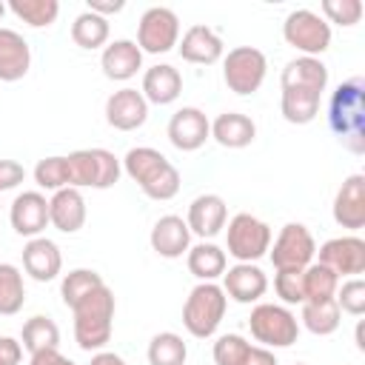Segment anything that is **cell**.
Instances as JSON below:
<instances>
[{"label":"cell","instance_id":"obj_1","mask_svg":"<svg viewBox=\"0 0 365 365\" xmlns=\"http://www.w3.org/2000/svg\"><path fill=\"white\" fill-rule=\"evenodd\" d=\"M328 125L351 154L365 151V80L362 77H348L331 91Z\"/></svg>","mask_w":365,"mask_h":365},{"label":"cell","instance_id":"obj_2","mask_svg":"<svg viewBox=\"0 0 365 365\" xmlns=\"http://www.w3.org/2000/svg\"><path fill=\"white\" fill-rule=\"evenodd\" d=\"M120 163H123V171L140 185V191H143L148 200L165 202V200L177 197L180 182H182V180H180V171H177V165H174L165 154H160L157 148H151V145L128 148Z\"/></svg>","mask_w":365,"mask_h":365},{"label":"cell","instance_id":"obj_3","mask_svg":"<svg viewBox=\"0 0 365 365\" xmlns=\"http://www.w3.org/2000/svg\"><path fill=\"white\" fill-rule=\"evenodd\" d=\"M114 311L117 299L108 285H100L88 297H83L71 314H74V342L83 351H103L111 339L114 328Z\"/></svg>","mask_w":365,"mask_h":365},{"label":"cell","instance_id":"obj_4","mask_svg":"<svg viewBox=\"0 0 365 365\" xmlns=\"http://www.w3.org/2000/svg\"><path fill=\"white\" fill-rule=\"evenodd\" d=\"M228 308V297L217 282H197L182 302V325L191 336L208 339L217 334Z\"/></svg>","mask_w":365,"mask_h":365},{"label":"cell","instance_id":"obj_5","mask_svg":"<svg viewBox=\"0 0 365 365\" xmlns=\"http://www.w3.org/2000/svg\"><path fill=\"white\" fill-rule=\"evenodd\" d=\"M248 328L262 348H288L299 336V319L288 305H277V302L254 305L248 317Z\"/></svg>","mask_w":365,"mask_h":365},{"label":"cell","instance_id":"obj_6","mask_svg":"<svg viewBox=\"0 0 365 365\" xmlns=\"http://www.w3.org/2000/svg\"><path fill=\"white\" fill-rule=\"evenodd\" d=\"M271 248V228L259 217L240 211L228 220L225 228V251L237 262H257Z\"/></svg>","mask_w":365,"mask_h":365},{"label":"cell","instance_id":"obj_7","mask_svg":"<svg viewBox=\"0 0 365 365\" xmlns=\"http://www.w3.org/2000/svg\"><path fill=\"white\" fill-rule=\"evenodd\" d=\"M265 74H268V60L254 46H237L228 54H222V80L240 97L259 91Z\"/></svg>","mask_w":365,"mask_h":365},{"label":"cell","instance_id":"obj_8","mask_svg":"<svg viewBox=\"0 0 365 365\" xmlns=\"http://www.w3.org/2000/svg\"><path fill=\"white\" fill-rule=\"evenodd\" d=\"M282 40L302 57H319L331 46V26L311 9H294L282 23Z\"/></svg>","mask_w":365,"mask_h":365},{"label":"cell","instance_id":"obj_9","mask_svg":"<svg viewBox=\"0 0 365 365\" xmlns=\"http://www.w3.org/2000/svg\"><path fill=\"white\" fill-rule=\"evenodd\" d=\"M268 257L277 271H302L314 262L317 257V242L314 234L302 222H285L268 248Z\"/></svg>","mask_w":365,"mask_h":365},{"label":"cell","instance_id":"obj_10","mask_svg":"<svg viewBox=\"0 0 365 365\" xmlns=\"http://www.w3.org/2000/svg\"><path fill=\"white\" fill-rule=\"evenodd\" d=\"M180 43V17L165 6H151L137 23V46L143 54H165Z\"/></svg>","mask_w":365,"mask_h":365},{"label":"cell","instance_id":"obj_11","mask_svg":"<svg viewBox=\"0 0 365 365\" xmlns=\"http://www.w3.org/2000/svg\"><path fill=\"white\" fill-rule=\"evenodd\" d=\"M317 262L331 268L336 277H359L365 271V240L356 234L334 237L317 248Z\"/></svg>","mask_w":365,"mask_h":365},{"label":"cell","instance_id":"obj_12","mask_svg":"<svg viewBox=\"0 0 365 365\" xmlns=\"http://www.w3.org/2000/svg\"><path fill=\"white\" fill-rule=\"evenodd\" d=\"M165 134L177 151H197L211 137V120L197 106H182L180 111L171 114Z\"/></svg>","mask_w":365,"mask_h":365},{"label":"cell","instance_id":"obj_13","mask_svg":"<svg viewBox=\"0 0 365 365\" xmlns=\"http://www.w3.org/2000/svg\"><path fill=\"white\" fill-rule=\"evenodd\" d=\"M334 222L348 231H359L365 225V174H351L334 194L331 205Z\"/></svg>","mask_w":365,"mask_h":365},{"label":"cell","instance_id":"obj_14","mask_svg":"<svg viewBox=\"0 0 365 365\" xmlns=\"http://www.w3.org/2000/svg\"><path fill=\"white\" fill-rule=\"evenodd\" d=\"M228 299L240 302V305H251V302H259L268 291V277L259 265L254 262H237L231 268H225L222 274V285Z\"/></svg>","mask_w":365,"mask_h":365},{"label":"cell","instance_id":"obj_15","mask_svg":"<svg viewBox=\"0 0 365 365\" xmlns=\"http://www.w3.org/2000/svg\"><path fill=\"white\" fill-rule=\"evenodd\" d=\"M145 120H148V103L137 88L125 86V88L108 94V100H106V123L111 128L137 131L140 125H145Z\"/></svg>","mask_w":365,"mask_h":365},{"label":"cell","instance_id":"obj_16","mask_svg":"<svg viewBox=\"0 0 365 365\" xmlns=\"http://www.w3.org/2000/svg\"><path fill=\"white\" fill-rule=\"evenodd\" d=\"M9 222L14 234L20 237H40L43 228L48 225V200L43 191H23L11 200L9 208Z\"/></svg>","mask_w":365,"mask_h":365},{"label":"cell","instance_id":"obj_17","mask_svg":"<svg viewBox=\"0 0 365 365\" xmlns=\"http://www.w3.org/2000/svg\"><path fill=\"white\" fill-rule=\"evenodd\" d=\"M225 222H228V205L220 194H200L191 200L185 217L191 234H197L200 240H211L225 228Z\"/></svg>","mask_w":365,"mask_h":365},{"label":"cell","instance_id":"obj_18","mask_svg":"<svg viewBox=\"0 0 365 365\" xmlns=\"http://www.w3.org/2000/svg\"><path fill=\"white\" fill-rule=\"evenodd\" d=\"M23 271L34 282H51L63 271V254L54 240L48 237H31L23 245Z\"/></svg>","mask_w":365,"mask_h":365},{"label":"cell","instance_id":"obj_19","mask_svg":"<svg viewBox=\"0 0 365 365\" xmlns=\"http://www.w3.org/2000/svg\"><path fill=\"white\" fill-rule=\"evenodd\" d=\"M177 51H180V57H182L185 63H194V66H214L217 60H222L225 46H222V37H220L214 29L197 23V26L185 29V34H182L180 43H177Z\"/></svg>","mask_w":365,"mask_h":365},{"label":"cell","instance_id":"obj_20","mask_svg":"<svg viewBox=\"0 0 365 365\" xmlns=\"http://www.w3.org/2000/svg\"><path fill=\"white\" fill-rule=\"evenodd\" d=\"M151 248L163 257V259H180L188 248H191V231L185 225L182 217L177 214H165L154 222L151 234H148Z\"/></svg>","mask_w":365,"mask_h":365},{"label":"cell","instance_id":"obj_21","mask_svg":"<svg viewBox=\"0 0 365 365\" xmlns=\"http://www.w3.org/2000/svg\"><path fill=\"white\" fill-rule=\"evenodd\" d=\"M100 68H103V74H106L108 80L125 83V80H131V77L143 68V51H140V46H137L134 40L120 37V40H114V43H108V46L103 48V54H100Z\"/></svg>","mask_w":365,"mask_h":365},{"label":"cell","instance_id":"obj_22","mask_svg":"<svg viewBox=\"0 0 365 365\" xmlns=\"http://www.w3.org/2000/svg\"><path fill=\"white\" fill-rule=\"evenodd\" d=\"M48 225L60 234H77L86 225V200L80 188H60L48 200Z\"/></svg>","mask_w":365,"mask_h":365},{"label":"cell","instance_id":"obj_23","mask_svg":"<svg viewBox=\"0 0 365 365\" xmlns=\"http://www.w3.org/2000/svg\"><path fill=\"white\" fill-rule=\"evenodd\" d=\"M31 68V48L14 29H0V83H17Z\"/></svg>","mask_w":365,"mask_h":365},{"label":"cell","instance_id":"obj_24","mask_svg":"<svg viewBox=\"0 0 365 365\" xmlns=\"http://www.w3.org/2000/svg\"><path fill=\"white\" fill-rule=\"evenodd\" d=\"M279 86L282 88H308V91L322 94L328 86V66L319 57H302L299 54V57L285 63Z\"/></svg>","mask_w":365,"mask_h":365},{"label":"cell","instance_id":"obj_25","mask_svg":"<svg viewBox=\"0 0 365 365\" xmlns=\"http://www.w3.org/2000/svg\"><path fill=\"white\" fill-rule=\"evenodd\" d=\"M182 91V77L174 66L168 63H157L151 68H145L143 74V88L140 94L145 97V103H154V106H168L180 97Z\"/></svg>","mask_w":365,"mask_h":365},{"label":"cell","instance_id":"obj_26","mask_svg":"<svg viewBox=\"0 0 365 365\" xmlns=\"http://www.w3.org/2000/svg\"><path fill=\"white\" fill-rule=\"evenodd\" d=\"M211 137L222 145V148H245L254 143L257 137V125L248 114L240 111H222L211 120Z\"/></svg>","mask_w":365,"mask_h":365},{"label":"cell","instance_id":"obj_27","mask_svg":"<svg viewBox=\"0 0 365 365\" xmlns=\"http://www.w3.org/2000/svg\"><path fill=\"white\" fill-rule=\"evenodd\" d=\"M185 262H188V271L200 279V282H214L217 277H222L225 274V268H228V257H225V251L220 248V245H214V242H197V245H191L188 251H185Z\"/></svg>","mask_w":365,"mask_h":365},{"label":"cell","instance_id":"obj_28","mask_svg":"<svg viewBox=\"0 0 365 365\" xmlns=\"http://www.w3.org/2000/svg\"><path fill=\"white\" fill-rule=\"evenodd\" d=\"M319 100H322V94L308 91V88H282L279 111H282L285 123H291V125H308L319 114Z\"/></svg>","mask_w":365,"mask_h":365},{"label":"cell","instance_id":"obj_29","mask_svg":"<svg viewBox=\"0 0 365 365\" xmlns=\"http://www.w3.org/2000/svg\"><path fill=\"white\" fill-rule=\"evenodd\" d=\"M302 325L314 334V336H328L339 328L342 322V311L336 305V299H319V302H302Z\"/></svg>","mask_w":365,"mask_h":365},{"label":"cell","instance_id":"obj_30","mask_svg":"<svg viewBox=\"0 0 365 365\" xmlns=\"http://www.w3.org/2000/svg\"><path fill=\"white\" fill-rule=\"evenodd\" d=\"M20 345L29 351V354H37V351H46V348H57L60 345V328L51 317H43V314H34L23 322V331H20Z\"/></svg>","mask_w":365,"mask_h":365},{"label":"cell","instance_id":"obj_31","mask_svg":"<svg viewBox=\"0 0 365 365\" xmlns=\"http://www.w3.org/2000/svg\"><path fill=\"white\" fill-rule=\"evenodd\" d=\"M108 34H111L108 20L100 17V14H94V11H83L71 23V40H74V46H80L86 51H94V48L106 46L108 43Z\"/></svg>","mask_w":365,"mask_h":365},{"label":"cell","instance_id":"obj_32","mask_svg":"<svg viewBox=\"0 0 365 365\" xmlns=\"http://www.w3.org/2000/svg\"><path fill=\"white\" fill-rule=\"evenodd\" d=\"M145 356H148V365H185L188 348H185V342H182L180 334L160 331V334L151 336Z\"/></svg>","mask_w":365,"mask_h":365},{"label":"cell","instance_id":"obj_33","mask_svg":"<svg viewBox=\"0 0 365 365\" xmlns=\"http://www.w3.org/2000/svg\"><path fill=\"white\" fill-rule=\"evenodd\" d=\"M103 282V277L94 271V268H74L68 274H63L60 279V297H63V305L66 308H74L83 297H88L91 291H97Z\"/></svg>","mask_w":365,"mask_h":365},{"label":"cell","instance_id":"obj_34","mask_svg":"<svg viewBox=\"0 0 365 365\" xmlns=\"http://www.w3.org/2000/svg\"><path fill=\"white\" fill-rule=\"evenodd\" d=\"M6 9L17 20L29 23L31 29H48L60 14V3L57 0H9Z\"/></svg>","mask_w":365,"mask_h":365},{"label":"cell","instance_id":"obj_35","mask_svg":"<svg viewBox=\"0 0 365 365\" xmlns=\"http://www.w3.org/2000/svg\"><path fill=\"white\" fill-rule=\"evenodd\" d=\"M26 302V285L23 274L11 262H0V314L14 317Z\"/></svg>","mask_w":365,"mask_h":365},{"label":"cell","instance_id":"obj_36","mask_svg":"<svg viewBox=\"0 0 365 365\" xmlns=\"http://www.w3.org/2000/svg\"><path fill=\"white\" fill-rule=\"evenodd\" d=\"M339 288V277L319 265V262H311L308 268H302V294H305V302H319V299H331Z\"/></svg>","mask_w":365,"mask_h":365},{"label":"cell","instance_id":"obj_37","mask_svg":"<svg viewBox=\"0 0 365 365\" xmlns=\"http://www.w3.org/2000/svg\"><path fill=\"white\" fill-rule=\"evenodd\" d=\"M34 182L37 188L43 191H60V188H68V160L54 154V157H43L37 165H34Z\"/></svg>","mask_w":365,"mask_h":365},{"label":"cell","instance_id":"obj_38","mask_svg":"<svg viewBox=\"0 0 365 365\" xmlns=\"http://www.w3.org/2000/svg\"><path fill=\"white\" fill-rule=\"evenodd\" d=\"M88 151H91V188L97 191L111 188L123 174V163L108 148H88Z\"/></svg>","mask_w":365,"mask_h":365},{"label":"cell","instance_id":"obj_39","mask_svg":"<svg viewBox=\"0 0 365 365\" xmlns=\"http://www.w3.org/2000/svg\"><path fill=\"white\" fill-rule=\"evenodd\" d=\"M248 348H251V342L242 334H222V336H217L211 354H214L217 365H242Z\"/></svg>","mask_w":365,"mask_h":365},{"label":"cell","instance_id":"obj_40","mask_svg":"<svg viewBox=\"0 0 365 365\" xmlns=\"http://www.w3.org/2000/svg\"><path fill=\"white\" fill-rule=\"evenodd\" d=\"M322 20L331 26V23H336V26H345V29H351V26H356L359 20H362V3L359 0H322Z\"/></svg>","mask_w":365,"mask_h":365},{"label":"cell","instance_id":"obj_41","mask_svg":"<svg viewBox=\"0 0 365 365\" xmlns=\"http://www.w3.org/2000/svg\"><path fill=\"white\" fill-rule=\"evenodd\" d=\"M334 299H336L339 311H345V314H351V317H362V314H365V282H362L359 277L345 279V282L336 288Z\"/></svg>","mask_w":365,"mask_h":365},{"label":"cell","instance_id":"obj_42","mask_svg":"<svg viewBox=\"0 0 365 365\" xmlns=\"http://www.w3.org/2000/svg\"><path fill=\"white\" fill-rule=\"evenodd\" d=\"M274 291L282 299V305H302V271H277L274 274Z\"/></svg>","mask_w":365,"mask_h":365},{"label":"cell","instance_id":"obj_43","mask_svg":"<svg viewBox=\"0 0 365 365\" xmlns=\"http://www.w3.org/2000/svg\"><path fill=\"white\" fill-rule=\"evenodd\" d=\"M26 180V168L17 160H0V194L17 188Z\"/></svg>","mask_w":365,"mask_h":365},{"label":"cell","instance_id":"obj_44","mask_svg":"<svg viewBox=\"0 0 365 365\" xmlns=\"http://www.w3.org/2000/svg\"><path fill=\"white\" fill-rule=\"evenodd\" d=\"M23 345L14 336H0V365H20Z\"/></svg>","mask_w":365,"mask_h":365},{"label":"cell","instance_id":"obj_45","mask_svg":"<svg viewBox=\"0 0 365 365\" xmlns=\"http://www.w3.org/2000/svg\"><path fill=\"white\" fill-rule=\"evenodd\" d=\"M29 365H77V362H71L68 356H63L60 348H46V351L31 354Z\"/></svg>","mask_w":365,"mask_h":365},{"label":"cell","instance_id":"obj_46","mask_svg":"<svg viewBox=\"0 0 365 365\" xmlns=\"http://www.w3.org/2000/svg\"><path fill=\"white\" fill-rule=\"evenodd\" d=\"M125 9V3L123 0H88L86 3V11H94V14H100V17H111V14H120Z\"/></svg>","mask_w":365,"mask_h":365},{"label":"cell","instance_id":"obj_47","mask_svg":"<svg viewBox=\"0 0 365 365\" xmlns=\"http://www.w3.org/2000/svg\"><path fill=\"white\" fill-rule=\"evenodd\" d=\"M242 365H279V362H277V356H274L271 348L251 345L248 354H245V359H242Z\"/></svg>","mask_w":365,"mask_h":365},{"label":"cell","instance_id":"obj_48","mask_svg":"<svg viewBox=\"0 0 365 365\" xmlns=\"http://www.w3.org/2000/svg\"><path fill=\"white\" fill-rule=\"evenodd\" d=\"M88 365H125V359L120 354H114V351H94Z\"/></svg>","mask_w":365,"mask_h":365},{"label":"cell","instance_id":"obj_49","mask_svg":"<svg viewBox=\"0 0 365 365\" xmlns=\"http://www.w3.org/2000/svg\"><path fill=\"white\" fill-rule=\"evenodd\" d=\"M356 348H359V351H365V342H362V322L356 325Z\"/></svg>","mask_w":365,"mask_h":365},{"label":"cell","instance_id":"obj_50","mask_svg":"<svg viewBox=\"0 0 365 365\" xmlns=\"http://www.w3.org/2000/svg\"><path fill=\"white\" fill-rule=\"evenodd\" d=\"M3 14H6V3L0 0V17H3Z\"/></svg>","mask_w":365,"mask_h":365},{"label":"cell","instance_id":"obj_51","mask_svg":"<svg viewBox=\"0 0 365 365\" xmlns=\"http://www.w3.org/2000/svg\"><path fill=\"white\" fill-rule=\"evenodd\" d=\"M294 365H305V362H294Z\"/></svg>","mask_w":365,"mask_h":365}]
</instances>
